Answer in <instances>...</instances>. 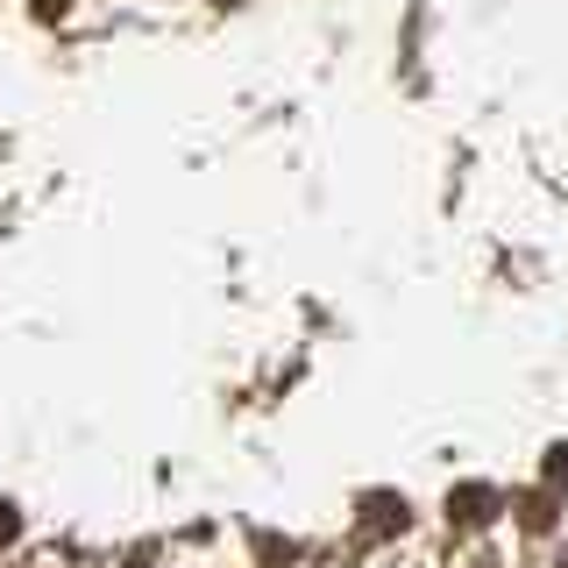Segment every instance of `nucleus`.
Listing matches in <instances>:
<instances>
[{"label":"nucleus","mask_w":568,"mask_h":568,"mask_svg":"<svg viewBox=\"0 0 568 568\" xmlns=\"http://www.w3.org/2000/svg\"><path fill=\"white\" fill-rule=\"evenodd\" d=\"M398 526H405V497L369 490V497H363V532H398Z\"/></svg>","instance_id":"obj_2"},{"label":"nucleus","mask_w":568,"mask_h":568,"mask_svg":"<svg viewBox=\"0 0 568 568\" xmlns=\"http://www.w3.org/2000/svg\"><path fill=\"white\" fill-rule=\"evenodd\" d=\"M561 568H568V547H561Z\"/></svg>","instance_id":"obj_6"},{"label":"nucleus","mask_w":568,"mask_h":568,"mask_svg":"<svg viewBox=\"0 0 568 568\" xmlns=\"http://www.w3.org/2000/svg\"><path fill=\"white\" fill-rule=\"evenodd\" d=\"M14 526H22V519H14V505H0V547L14 540Z\"/></svg>","instance_id":"obj_5"},{"label":"nucleus","mask_w":568,"mask_h":568,"mask_svg":"<svg viewBox=\"0 0 568 568\" xmlns=\"http://www.w3.org/2000/svg\"><path fill=\"white\" fill-rule=\"evenodd\" d=\"M519 526H532V532H547V526H555V505H547L540 490H526V497H519Z\"/></svg>","instance_id":"obj_3"},{"label":"nucleus","mask_w":568,"mask_h":568,"mask_svg":"<svg viewBox=\"0 0 568 568\" xmlns=\"http://www.w3.org/2000/svg\"><path fill=\"white\" fill-rule=\"evenodd\" d=\"M547 484L568 490V440H555V448H547Z\"/></svg>","instance_id":"obj_4"},{"label":"nucleus","mask_w":568,"mask_h":568,"mask_svg":"<svg viewBox=\"0 0 568 568\" xmlns=\"http://www.w3.org/2000/svg\"><path fill=\"white\" fill-rule=\"evenodd\" d=\"M497 511V490L490 484H462V490H448V519L455 526H484Z\"/></svg>","instance_id":"obj_1"}]
</instances>
